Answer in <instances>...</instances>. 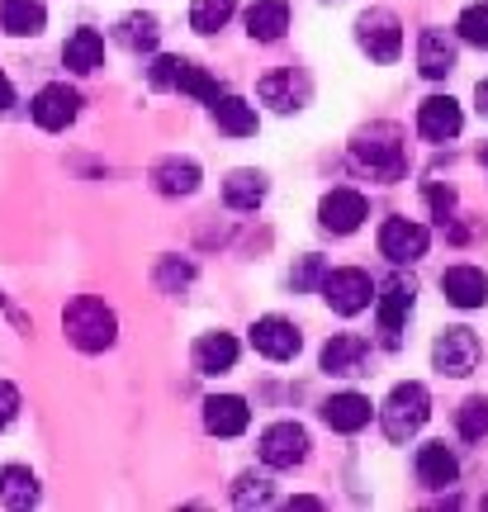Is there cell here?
<instances>
[{"instance_id":"35","label":"cell","mask_w":488,"mask_h":512,"mask_svg":"<svg viewBox=\"0 0 488 512\" xmlns=\"http://www.w3.org/2000/svg\"><path fill=\"white\" fill-rule=\"evenodd\" d=\"M190 280H195V266H190V261H181V256H166L162 266H157V285H162V290H171V294H181Z\"/></svg>"},{"instance_id":"23","label":"cell","mask_w":488,"mask_h":512,"mask_svg":"<svg viewBox=\"0 0 488 512\" xmlns=\"http://www.w3.org/2000/svg\"><path fill=\"white\" fill-rule=\"evenodd\" d=\"M62 62H67L76 76L100 72V67H105V38L95 34V29H76V34L67 38V48H62Z\"/></svg>"},{"instance_id":"36","label":"cell","mask_w":488,"mask_h":512,"mask_svg":"<svg viewBox=\"0 0 488 512\" xmlns=\"http://www.w3.org/2000/svg\"><path fill=\"white\" fill-rule=\"evenodd\" d=\"M181 62H185V57H157V62L147 67V81H152L157 91H176V76H181Z\"/></svg>"},{"instance_id":"2","label":"cell","mask_w":488,"mask_h":512,"mask_svg":"<svg viewBox=\"0 0 488 512\" xmlns=\"http://www.w3.org/2000/svg\"><path fill=\"white\" fill-rule=\"evenodd\" d=\"M427 418H432V394H427V384H417V380L394 384L389 399L380 403V422H384V437L389 441L417 437Z\"/></svg>"},{"instance_id":"32","label":"cell","mask_w":488,"mask_h":512,"mask_svg":"<svg viewBox=\"0 0 488 512\" xmlns=\"http://www.w3.org/2000/svg\"><path fill=\"white\" fill-rule=\"evenodd\" d=\"M176 91L195 95V100H204V105H214L218 95H223V86H218L214 76L204 72V67H195V62H181V76H176Z\"/></svg>"},{"instance_id":"31","label":"cell","mask_w":488,"mask_h":512,"mask_svg":"<svg viewBox=\"0 0 488 512\" xmlns=\"http://www.w3.org/2000/svg\"><path fill=\"white\" fill-rule=\"evenodd\" d=\"M233 10H237V0H195L190 5V29L195 34H218L233 19Z\"/></svg>"},{"instance_id":"10","label":"cell","mask_w":488,"mask_h":512,"mask_svg":"<svg viewBox=\"0 0 488 512\" xmlns=\"http://www.w3.org/2000/svg\"><path fill=\"white\" fill-rule=\"evenodd\" d=\"M38 128H48V133H62V128L72 124L76 114H81V95L67 86V81H53V86H43L34 95V105H29Z\"/></svg>"},{"instance_id":"41","label":"cell","mask_w":488,"mask_h":512,"mask_svg":"<svg viewBox=\"0 0 488 512\" xmlns=\"http://www.w3.org/2000/svg\"><path fill=\"white\" fill-rule=\"evenodd\" d=\"M474 100H479V114H488V81H479V86H474Z\"/></svg>"},{"instance_id":"8","label":"cell","mask_w":488,"mask_h":512,"mask_svg":"<svg viewBox=\"0 0 488 512\" xmlns=\"http://www.w3.org/2000/svg\"><path fill=\"white\" fill-rule=\"evenodd\" d=\"M370 219V204H365L361 190H327L323 204H318V223H323L327 233H337V238H346V233H356L361 223Z\"/></svg>"},{"instance_id":"3","label":"cell","mask_w":488,"mask_h":512,"mask_svg":"<svg viewBox=\"0 0 488 512\" xmlns=\"http://www.w3.org/2000/svg\"><path fill=\"white\" fill-rule=\"evenodd\" d=\"M351 157H356L375 181H398V176L408 171V152H403V143L394 138V128H370V133H361V138L351 143Z\"/></svg>"},{"instance_id":"18","label":"cell","mask_w":488,"mask_h":512,"mask_svg":"<svg viewBox=\"0 0 488 512\" xmlns=\"http://www.w3.org/2000/svg\"><path fill=\"white\" fill-rule=\"evenodd\" d=\"M455 475H460V460H455V451L446 441H427V446L417 451V484L446 489V484H455Z\"/></svg>"},{"instance_id":"39","label":"cell","mask_w":488,"mask_h":512,"mask_svg":"<svg viewBox=\"0 0 488 512\" xmlns=\"http://www.w3.org/2000/svg\"><path fill=\"white\" fill-rule=\"evenodd\" d=\"M427 200H432L436 219L446 223V214H451V209H455V195H451V190H436V185H427Z\"/></svg>"},{"instance_id":"24","label":"cell","mask_w":488,"mask_h":512,"mask_svg":"<svg viewBox=\"0 0 488 512\" xmlns=\"http://www.w3.org/2000/svg\"><path fill=\"white\" fill-rule=\"evenodd\" d=\"M285 29H290V5L285 0H256L247 10V34L256 43H275V38H285Z\"/></svg>"},{"instance_id":"7","label":"cell","mask_w":488,"mask_h":512,"mask_svg":"<svg viewBox=\"0 0 488 512\" xmlns=\"http://www.w3.org/2000/svg\"><path fill=\"white\" fill-rule=\"evenodd\" d=\"M432 366L441 370V375H451V380L470 375V370L479 366V337H474L470 328H446L432 342Z\"/></svg>"},{"instance_id":"22","label":"cell","mask_w":488,"mask_h":512,"mask_svg":"<svg viewBox=\"0 0 488 512\" xmlns=\"http://www.w3.org/2000/svg\"><path fill=\"white\" fill-rule=\"evenodd\" d=\"M323 370H327V375H342V380L365 375V342H361V337H351V332L332 337V342L323 347Z\"/></svg>"},{"instance_id":"37","label":"cell","mask_w":488,"mask_h":512,"mask_svg":"<svg viewBox=\"0 0 488 512\" xmlns=\"http://www.w3.org/2000/svg\"><path fill=\"white\" fill-rule=\"evenodd\" d=\"M323 256H304V261H299V271L290 275L294 280V290H313V285H318V280H323Z\"/></svg>"},{"instance_id":"28","label":"cell","mask_w":488,"mask_h":512,"mask_svg":"<svg viewBox=\"0 0 488 512\" xmlns=\"http://www.w3.org/2000/svg\"><path fill=\"white\" fill-rule=\"evenodd\" d=\"M209 110H214L218 128H223V133H233V138H252L256 133V110L247 105V100H237V95H218Z\"/></svg>"},{"instance_id":"27","label":"cell","mask_w":488,"mask_h":512,"mask_svg":"<svg viewBox=\"0 0 488 512\" xmlns=\"http://www.w3.org/2000/svg\"><path fill=\"white\" fill-rule=\"evenodd\" d=\"M0 503L5 508H34L38 503V475L24 465H5L0 470Z\"/></svg>"},{"instance_id":"1","label":"cell","mask_w":488,"mask_h":512,"mask_svg":"<svg viewBox=\"0 0 488 512\" xmlns=\"http://www.w3.org/2000/svg\"><path fill=\"white\" fill-rule=\"evenodd\" d=\"M62 332H67V342L76 351H109L114 347V337H119V318L109 309L105 299H95V294H81L67 304L62 313Z\"/></svg>"},{"instance_id":"11","label":"cell","mask_w":488,"mask_h":512,"mask_svg":"<svg viewBox=\"0 0 488 512\" xmlns=\"http://www.w3.org/2000/svg\"><path fill=\"white\" fill-rule=\"evenodd\" d=\"M299 328H294L290 318H280V313H266V318H256L252 323V347L266 356V361H294L299 356Z\"/></svg>"},{"instance_id":"42","label":"cell","mask_w":488,"mask_h":512,"mask_svg":"<svg viewBox=\"0 0 488 512\" xmlns=\"http://www.w3.org/2000/svg\"><path fill=\"white\" fill-rule=\"evenodd\" d=\"M479 157H484V166H488V143H484V152H479Z\"/></svg>"},{"instance_id":"20","label":"cell","mask_w":488,"mask_h":512,"mask_svg":"<svg viewBox=\"0 0 488 512\" xmlns=\"http://www.w3.org/2000/svg\"><path fill=\"white\" fill-rule=\"evenodd\" d=\"M370 413H375L370 399H365V394H351V389H346V394H332V399L323 403V422L332 432H346V437L361 432L365 422H370Z\"/></svg>"},{"instance_id":"9","label":"cell","mask_w":488,"mask_h":512,"mask_svg":"<svg viewBox=\"0 0 488 512\" xmlns=\"http://www.w3.org/2000/svg\"><path fill=\"white\" fill-rule=\"evenodd\" d=\"M427 242H432V233L413 219H389L380 228V256H389L394 266H413V261H422V256H427Z\"/></svg>"},{"instance_id":"5","label":"cell","mask_w":488,"mask_h":512,"mask_svg":"<svg viewBox=\"0 0 488 512\" xmlns=\"http://www.w3.org/2000/svg\"><path fill=\"white\" fill-rule=\"evenodd\" d=\"M356 43H361L375 62H394V57L403 53V24H398L394 10H365V15L356 19Z\"/></svg>"},{"instance_id":"19","label":"cell","mask_w":488,"mask_h":512,"mask_svg":"<svg viewBox=\"0 0 488 512\" xmlns=\"http://www.w3.org/2000/svg\"><path fill=\"white\" fill-rule=\"evenodd\" d=\"M417 67L427 81H446L455 72V43L446 38V29H422V43H417Z\"/></svg>"},{"instance_id":"33","label":"cell","mask_w":488,"mask_h":512,"mask_svg":"<svg viewBox=\"0 0 488 512\" xmlns=\"http://www.w3.org/2000/svg\"><path fill=\"white\" fill-rule=\"evenodd\" d=\"M455 427H460V437H465V441H479L488 432V403L484 399H465V403H460V418H455Z\"/></svg>"},{"instance_id":"40","label":"cell","mask_w":488,"mask_h":512,"mask_svg":"<svg viewBox=\"0 0 488 512\" xmlns=\"http://www.w3.org/2000/svg\"><path fill=\"white\" fill-rule=\"evenodd\" d=\"M10 105H15V86H10V76L0 72V114L10 110Z\"/></svg>"},{"instance_id":"16","label":"cell","mask_w":488,"mask_h":512,"mask_svg":"<svg viewBox=\"0 0 488 512\" xmlns=\"http://www.w3.org/2000/svg\"><path fill=\"white\" fill-rule=\"evenodd\" d=\"M441 290H446V299H451L455 309H484L488 275L479 266H451V271L441 275Z\"/></svg>"},{"instance_id":"17","label":"cell","mask_w":488,"mask_h":512,"mask_svg":"<svg viewBox=\"0 0 488 512\" xmlns=\"http://www.w3.org/2000/svg\"><path fill=\"white\" fill-rule=\"evenodd\" d=\"M190 356H195L199 375H228L237 366V337L233 332H204Z\"/></svg>"},{"instance_id":"15","label":"cell","mask_w":488,"mask_h":512,"mask_svg":"<svg viewBox=\"0 0 488 512\" xmlns=\"http://www.w3.org/2000/svg\"><path fill=\"white\" fill-rule=\"evenodd\" d=\"M247 422H252L247 399H237V394H214V399H204V432H209V437H242Z\"/></svg>"},{"instance_id":"30","label":"cell","mask_w":488,"mask_h":512,"mask_svg":"<svg viewBox=\"0 0 488 512\" xmlns=\"http://www.w3.org/2000/svg\"><path fill=\"white\" fill-rule=\"evenodd\" d=\"M157 38H162V29H157V19H152V15L119 19V43H124V48H133V53H152V48H157Z\"/></svg>"},{"instance_id":"4","label":"cell","mask_w":488,"mask_h":512,"mask_svg":"<svg viewBox=\"0 0 488 512\" xmlns=\"http://www.w3.org/2000/svg\"><path fill=\"white\" fill-rule=\"evenodd\" d=\"M318 290H323L327 309L342 313V318H356V313L370 309V299H375V280L356 266H342V271H323L318 280Z\"/></svg>"},{"instance_id":"43","label":"cell","mask_w":488,"mask_h":512,"mask_svg":"<svg viewBox=\"0 0 488 512\" xmlns=\"http://www.w3.org/2000/svg\"><path fill=\"white\" fill-rule=\"evenodd\" d=\"M484 503H488V498H484Z\"/></svg>"},{"instance_id":"13","label":"cell","mask_w":488,"mask_h":512,"mask_svg":"<svg viewBox=\"0 0 488 512\" xmlns=\"http://www.w3.org/2000/svg\"><path fill=\"white\" fill-rule=\"evenodd\" d=\"M460 128H465V114L451 95H432L417 105V133L427 143H451V138H460Z\"/></svg>"},{"instance_id":"14","label":"cell","mask_w":488,"mask_h":512,"mask_svg":"<svg viewBox=\"0 0 488 512\" xmlns=\"http://www.w3.org/2000/svg\"><path fill=\"white\" fill-rule=\"evenodd\" d=\"M256 95H261V105H271L275 114H294V110H304V100H308V76L294 72V67L271 72V76H261Z\"/></svg>"},{"instance_id":"29","label":"cell","mask_w":488,"mask_h":512,"mask_svg":"<svg viewBox=\"0 0 488 512\" xmlns=\"http://www.w3.org/2000/svg\"><path fill=\"white\" fill-rule=\"evenodd\" d=\"M233 503H237V508H271V503H275V479L271 475H256V470L237 475Z\"/></svg>"},{"instance_id":"21","label":"cell","mask_w":488,"mask_h":512,"mask_svg":"<svg viewBox=\"0 0 488 512\" xmlns=\"http://www.w3.org/2000/svg\"><path fill=\"white\" fill-rule=\"evenodd\" d=\"M43 24H48L43 0H0V29L5 34L34 38V34H43Z\"/></svg>"},{"instance_id":"38","label":"cell","mask_w":488,"mask_h":512,"mask_svg":"<svg viewBox=\"0 0 488 512\" xmlns=\"http://www.w3.org/2000/svg\"><path fill=\"white\" fill-rule=\"evenodd\" d=\"M19 418V389L10 380H0V432Z\"/></svg>"},{"instance_id":"25","label":"cell","mask_w":488,"mask_h":512,"mask_svg":"<svg viewBox=\"0 0 488 512\" xmlns=\"http://www.w3.org/2000/svg\"><path fill=\"white\" fill-rule=\"evenodd\" d=\"M152 181H157L162 195H195L199 190V162H190V157H166V162H157Z\"/></svg>"},{"instance_id":"6","label":"cell","mask_w":488,"mask_h":512,"mask_svg":"<svg viewBox=\"0 0 488 512\" xmlns=\"http://www.w3.org/2000/svg\"><path fill=\"white\" fill-rule=\"evenodd\" d=\"M261 460H266L271 470H294V465H304L308 432L299 422H271V427L261 432Z\"/></svg>"},{"instance_id":"34","label":"cell","mask_w":488,"mask_h":512,"mask_svg":"<svg viewBox=\"0 0 488 512\" xmlns=\"http://www.w3.org/2000/svg\"><path fill=\"white\" fill-rule=\"evenodd\" d=\"M460 38L465 43H474V48H488V0H479V5H470L465 15H460Z\"/></svg>"},{"instance_id":"12","label":"cell","mask_w":488,"mask_h":512,"mask_svg":"<svg viewBox=\"0 0 488 512\" xmlns=\"http://www.w3.org/2000/svg\"><path fill=\"white\" fill-rule=\"evenodd\" d=\"M370 304H375V318H380L384 342L398 347V332H403L408 313H413V285H408V280H384L380 294H375Z\"/></svg>"},{"instance_id":"26","label":"cell","mask_w":488,"mask_h":512,"mask_svg":"<svg viewBox=\"0 0 488 512\" xmlns=\"http://www.w3.org/2000/svg\"><path fill=\"white\" fill-rule=\"evenodd\" d=\"M223 200H228V209H256V204L266 200V176L261 171H252V166H242V171H233L228 181H223Z\"/></svg>"}]
</instances>
